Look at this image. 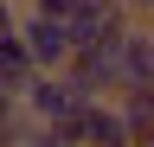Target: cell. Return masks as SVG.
I'll return each mask as SVG.
<instances>
[{
  "instance_id": "obj_1",
  "label": "cell",
  "mask_w": 154,
  "mask_h": 147,
  "mask_svg": "<svg viewBox=\"0 0 154 147\" xmlns=\"http://www.w3.org/2000/svg\"><path fill=\"white\" fill-rule=\"evenodd\" d=\"M13 102H19V115H26V122H71L90 96L64 77V70H32V77L19 83V96H13Z\"/></svg>"
},
{
  "instance_id": "obj_2",
  "label": "cell",
  "mask_w": 154,
  "mask_h": 147,
  "mask_svg": "<svg viewBox=\"0 0 154 147\" xmlns=\"http://www.w3.org/2000/svg\"><path fill=\"white\" fill-rule=\"evenodd\" d=\"M128 26H135V13H128V7H116V0H77L71 19H64L71 51H77V45H116Z\"/></svg>"
},
{
  "instance_id": "obj_3",
  "label": "cell",
  "mask_w": 154,
  "mask_h": 147,
  "mask_svg": "<svg viewBox=\"0 0 154 147\" xmlns=\"http://www.w3.org/2000/svg\"><path fill=\"white\" fill-rule=\"evenodd\" d=\"M13 32H19V45H26L32 70H64V58H71V32H64V19L19 7V26H13Z\"/></svg>"
},
{
  "instance_id": "obj_4",
  "label": "cell",
  "mask_w": 154,
  "mask_h": 147,
  "mask_svg": "<svg viewBox=\"0 0 154 147\" xmlns=\"http://www.w3.org/2000/svg\"><path fill=\"white\" fill-rule=\"evenodd\" d=\"M64 77L84 96H122V70H116V45H77L64 58Z\"/></svg>"
},
{
  "instance_id": "obj_5",
  "label": "cell",
  "mask_w": 154,
  "mask_h": 147,
  "mask_svg": "<svg viewBox=\"0 0 154 147\" xmlns=\"http://www.w3.org/2000/svg\"><path fill=\"white\" fill-rule=\"evenodd\" d=\"M116 70H122V90H154V26L148 19H135L116 39Z\"/></svg>"
},
{
  "instance_id": "obj_6",
  "label": "cell",
  "mask_w": 154,
  "mask_h": 147,
  "mask_svg": "<svg viewBox=\"0 0 154 147\" xmlns=\"http://www.w3.org/2000/svg\"><path fill=\"white\" fill-rule=\"evenodd\" d=\"M116 115H122V134L128 147H154V90H122V96H109Z\"/></svg>"
},
{
  "instance_id": "obj_7",
  "label": "cell",
  "mask_w": 154,
  "mask_h": 147,
  "mask_svg": "<svg viewBox=\"0 0 154 147\" xmlns=\"http://www.w3.org/2000/svg\"><path fill=\"white\" fill-rule=\"evenodd\" d=\"M26 77H32V58H26V45H19V32H0V90L19 96Z\"/></svg>"
},
{
  "instance_id": "obj_8",
  "label": "cell",
  "mask_w": 154,
  "mask_h": 147,
  "mask_svg": "<svg viewBox=\"0 0 154 147\" xmlns=\"http://www.w3.org/2000/svg\"><path fill=\"white\" fill-rule=\"evenodd\" d=\"M19 128H26V115H19V102L0 90V147H13V141H19Z\"/></svg>"
},
{
  "instance_id": "obj_9",
  "label": "cell",
  "mask_w": 154,
  "mask_h": 147,
  "mask_svg": "<svg viewBox=\"0 0 154 147\" xmlns=\"http://www.w3.org/2000/svg\"><path fill=\"white\" fill-rule=\"evenodd\" d=\"M19 147H71V141L58 134L51 122H26V128H19Z\"/></svg>"
},
{
  "instance_id": "obj_10",
  "label": "cell",
  "mask_w": 154,
  "mask_h": 147,
  "mask_svg": "<svg viewBox=\"0 0 154 147\" xmlns=\"http://www.w3.org/2000/svg\"><path fill=\"white\" fill-rule=\"evenodd\" d=\"M26 7H32V13H51V19H71L77 0H26Z\"/></svg>"
},
{
  "instance_id": "obj_11",
  "label": "cell",
  "mask_w": 154,
  "mask_h": 147,
  "mask_svg": "<svg viewBox=\"0 0 154 147\" xmlns=\"http://www.w3.org/2000/svg\"><path fill=\"white\" fill-rule=\"evenodd\" d=\"M19 26V0H0V32H13Z\"/></svg>"
},
{
  "instance_id": "obj_12",
  "label": "cell",
  "mask_w": 154,
  "mask_h": 147,
  "mask_svg": "<svg viewBox=\"0 0 154 147\" xmlns=\"http://www.w3.org/2000/svg\"><path fill=\"white\" fill-rule=\"evenodd\" d=\"M116 7H128L135 19H148V7H154V0H116Z\"/></svg>"
},
{
  "instance_id": "obj_13",
  "label": "cell",
  "mask_w": 154,
  "mask_h": 147,
  "mask_svg": "<svg viewBox=\"0 0 154 147\" xmlns=\"http://www.w3.org/2000/svg\"><path fill=\"white\" fill-rule=\"evenodd\" d=\"M13 147H19V141H13Z\"/></svg>"
}]
</instances>
